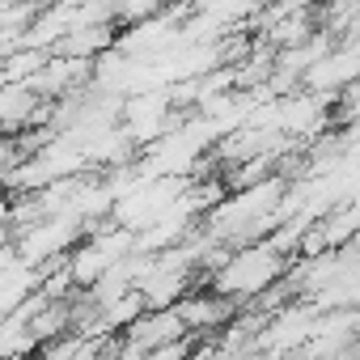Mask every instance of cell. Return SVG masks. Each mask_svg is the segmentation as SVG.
Here are the masks:
<instances>
[{
  "instance_id": "1",
  "label": "cell",
  "mask_w": 360,
  "mask_h": 360,
  "mask_svg": "<svg viewBox=\"0 0 360 360\" xmlns=\"http://www.w3.org/2000/svg\"><path fill=\"white\" fill-rule=\"evenodd\" d=\"M280 271H284V250L267 238V242H250L242 255H233L225 267H217L212 284H217V292H225V297H255V292H263Z\"/></svg>"
},
{
  "instance_id": "2",
  "label": "cell",
  "mask_w": 360,
  "mask_h": 360,
  "mask_svg": "<svg viewBox=\"0 0 360 360\" xmlns=\"http://www.w3.org/2000/svg\"><path fill=\"white\" fill-rule=\"evenodd\" d=\"M178 309H183V318L191 322V330L195 326H217V322H225L229 314H233V301L221 292V297H200V292H187L183 301H178Z\"/></svg>"
}]
</instances>
